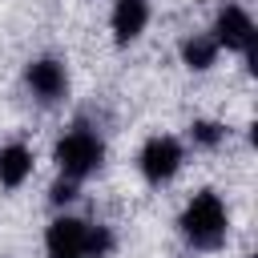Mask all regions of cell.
<instances>
[{
    "instance_id": "12",
    "label": "cell",
    "mask_w": 258,
    "mask_h": 258,
    "mask_svg": "<svg viewBox=\"0 0 258 258\" xmlns=\"http://www.w3.org/2000/svg\"><path fill=\"white\" fill-rule=\"evenodd\" d=\"M73 198H77V189H73V181H69V177L52 185V202H73Z\"/></svg>"
},
{
    "instance_id": "7",
    "label": "cell",
    "mask_w": 258,
    "mask_h": 258,
    "mask_svg": "<svg viewBox=\"0 0 258 258\" xmlns=\"http://www.w3.org/2000/svg\"><path fill=\"white\" fill-rule=\"evenodd\" d=\"M28 169H32V153L24 149V145H4L0 149V185H20L24 177H28Z\"/></svg>"
},
{
    "instance_id": "6",
    "label": "cell",
    "mask_w": 258,
    "mask_h": 258,
    "mask_svg": "<svg viewBox=\"0 0 258 258\" xmlns=\"http://www.w3.org/2000/svg\"><path fill=\"white\" fill-rule=\"evenodd\" d=\"M145 20H149V4L145 0H117V8H113V32H117L121 44L133 40L145 28Z\"/></svg>"
},
{
    "instance_id": "5",
    "label": "cell",
    "mask_w": 258,
    "mask_h": 258,
    "mask_svg": "<svg viewBox=\"0 0 258 258\" xmlns=\"http://www.w3.org/2000/svg\"><path fill=\"white\" fill-rule=\"evenodd\" d=\"M28 85L40 101H56L64 93V69L56 60H32L28 64Z\"/></svg>"
},
{
    "instance_id": "4",
    "label": "cell",
    "mask_w": 258,
    "mask_h": 258,
    "mask_svg": "<svg viewBox=\"0 0 258 258\" xmlns=\"http://www.w3.org/2000/svg\"><path fill=\"white\" fill-rule=\"evenodd\" d=\"M214 32H218V36H214L218 44L238 48V52H246V56L254 60V20H250L242 8H222V16H218Z\"/></svg>"
},
{
    "instance_id": "11",
    "label": "cell",
    "mask_w": 258,
    "mask_h": 258,
    "mask_svg": "<svg viewBox=\"0 0 258 258\" xmlns=\"http://www.w3.org/2000/svg\"><path fill=\"white\" fill-rule=\"evenodd\" d=\"M189 137L198 141V145H206V149H214L222 137H226V129L222 125H214V121H194L189 125Z\"/></svg>"
},
{
    "instance_id": "2",
    "label": "cell",
    "mask_w": 258,
    "mask_h": 258,
    "mask_svg": "<svg viewBox=\"0 0 258 258\" xmlns=\"http://www.w3.org/2000/svg\"><path fill=\"white\" fill-rule=\"evenodd\" d=\"M56 165H60V173H64L69 181L93 173V169L101 165V141H97L89 129H73L69 137L56 141Z\"/></svg>"
},
{
    "instance_id": "3",
    "label": "cell",
    "mask_w": 258,
    "mask_h": 258,
    "mask_svg": "<svg viewBox=\"0 0 258 258\" xmlns=\"http://www.w3.org/2000/svg\"><path fill=\"white\" fill-rule=\"evenodd\" d=\"M181 165V145L173 137H149V145L141 149V173L149 181H165L173 177Z\"/></svg>"
},
{
    "instance_id": "13",
    "label": "cell",
    "mask_w": 258,
    "mask_h": 258,
    "mask_svg": "<svg viewBox=\"0 0 258 258\" xmlns=\"http://www.w3.org/2000/svg\"><path fill=\"white\" fill-rule=\"evenodd\" d=\"M48 258H85V254H77V250H48Z\"/></svg>"
},
{
    "instance_id": "10",
    "label": "cell",
    "mask_w": 258,
    "mask_h": 258,
    "mask_svg": "<svg viewBox=\"0 0 258 258\" xmlns=\"http://www.w3.org/2000/svg\"><path fill=\"white\" fill-rule=\"evenodd\" d=\"M113 250V234L105 226H85V242H81V254L85 258H105Z\"/></svg>"
},
{
    "instance_id": "9",
    "label": "cell",
    "mask_w": 258,
    "mask_h": 258,
    "mask_svg": "<svg viewBox=\"0 0 258 258\" xmlns=\"http://www.w3.org/2000/svg\"><path fill=\"white\" fill-rule=\"evenodd\" d=\"M181 56H185L189 69H210L214 56H218V40H210V36H189V40L181 44Z\"/></svg>"
},
{
    "instance_id": "8",
    "label": "cell",
    "mask_w": 258,
    "mask_h": 258,
    "mask_svg": "<svg viewBox=\"0 0 258 258\" xmlns=\"http://www.w3.org/2000/svg\"><path fill=\"white\" fill-rule=\"evenodd\" d=\"M81 242H85V222L77 218H56L48 226V250H77L81 254Z\"/></svg>"
},
{
    "instance_id": "1",
    "label": "cell",
    "mask_w": 258,
    "mask_h": 258,
    "mask_svg": "<svg viewBox=\"0 0 258 258\" xmlns=\"http://www.w3.org/2000/svg\"><path fill=\"white\" fill-rule=\"evenodd\" d=\"M181 230H185V238L194 242V246H202V250H214V246H222V238H226V210H222V202H218V194H194V202L185 206V214H181Z\"/></svg>"
}]
</instances>
